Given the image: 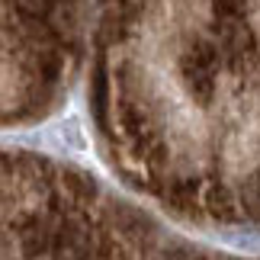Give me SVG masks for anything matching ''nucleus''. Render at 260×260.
I'll list each match as a JSON object with an SVG mask.
<instances>
[{
	"instance_id": "obj_1",
	"label": "nucleus",
	"mask_w": 260,
	"mask_h": 260,
	"mask_svg": "<svg viewBox=\"0 0 260 260\" xmlns=\"http://www.w3.org/2000/svg\"><path fill=\"white\" fill-rule=\"evenodd\" d=\"M103 93L125 128L260 116V0H109Z\"/></svg>"
},
{
	"instance_id": "obj_2",
	"label": "nucleus",
	"mask_w": 260,
	"mask_h": 260,
	"mask_svg": "<svg viewBox=\"0 0 260 260\" xmlns=\"http://www.w3.org/2000/svg\"><path fill=\"white\" fill-rule=\"evenodd\" d=\"M74 0H0V100L39 93L61 68Z\"/></svg>"
}]
</instances>
